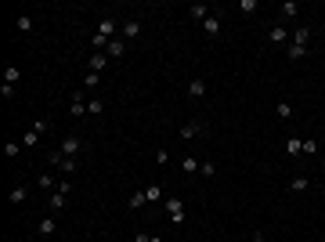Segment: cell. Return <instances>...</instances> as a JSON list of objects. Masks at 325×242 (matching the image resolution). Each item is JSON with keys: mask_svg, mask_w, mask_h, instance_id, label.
I'll list each match as a JSON object with an SVG mask.
<instances>
[{"mask_svg": "<svg viewBox=\"0 0 325 242\" xmlns=\"http://www.w3.org/2000/svg\"><path fill=\"white\" fill-rule=\"evenodd\" d=\"M278 11H282V18H293V14H297V4H293V0H286Z\"/></svg>", "mask_w": 325, "mask_h": 242, "instance_id": "obj_30", "label": "cell"}, {"mask_svg": "<svg viewBox=\"0 0 325 242\" xmlns=\"http://www.w3.org/2000/svg\"><path fill=\"white\" fill-rule=\"evenodd\" d=\"M199 174H203V177H213V174H217V163H203V166H199Z\"/></svg>", "mask_w": 325, "mask_h": 242, "instance_id": "obj_34", "label": "cell"}, {"mask_svg": "<svg viewBox=\"0 0 325 242\" xmlns=\"http://www.w3.org/2000/svg\"><path fill=\"white\" fill-rule=\"evenodd\" d=\"M36 188H40V192H47V188H58V185H54V174H40V177H36Z\"/></svg>", "mask_w": 325, "mask_h": 242, "instance_id": "obj_23", "label": "cell"}, {"mask_svg": "<svg viewBox=\"0 0 325 242\" xmlns=\"http://www.w3.org/2000/svg\"><path fill=\"white\" fill-rule=\"evenodd\" d=\"M221 25H224V14H221V11H213V14H210V18L203 22V33H206V36L213 40L217 33H221Z\"/></svg>", "mask_w": 325, "mask_h": 242, "instance_id": "obj_4", "label": "cell"}, {"mask_svg": "<svg viewBox=\"0 0 325 242\" xmlns=\"http://www.w3.org/2000/svg\"><path fill=\"white\" fill-rule=\"evenodd\" d=\"M14 25H18V33H33V29H36V22H33V14H18V22H14Z\"/></svg>", "mask_w": 325, "mask_h": 242, "instance_id": "obj_16", "label": "cell"}, {"mask_svg": "<svg viewBox=\"0 0 325 242\" xmlns=\"http://www.w3.org/2000/svg\"><path fill=\"white\" fill-rule=\"evenodd\" d=\"M123 36H127V40H137V36H141V22H137V18L123 22Z\"/></svg>", "mask_w": 325, "mask_h": 242, "instance_id": "obj_13", "label": "cell"}, {"mask_svg": "<svg viewBox=\"0 0 325 242\" xmlns=\"http://www.w3.org/2000/svg\"><path fill=\"white\" fill-rule=\"evenodd\" d=\"M98 36L112 40V36H116V18H101V22H98Z\"/></svg>", "mask_w": 325, "mask_h": 242, "instance_id": "obj_12", "label": "cell"}, {"mask_svg": "<svg viewBox=\"0 0 325 242\" xmlns=\"http://www.w3.org/2000/svg\"><path fill=\"white\" fill-rule=\"evenodd\" d=\"M253 242H268V239H264V235H260V232H257V235H253Z\"/></svg>", "mask_w": 325, "mask_h": 242, "instance_id": "obj_38", "label": "cell"}, {"mask_svg": "<svg viewBox=\"0 0 325 242\" xmlns=\"http://www.w3.org/2000/svg\"><path fill=\"white\" fill-rule=\"evenodd\" d=\"M7 199H11V206H22V203L29 199V185H14V188L7 192Z\"/></svg>", "mask_w": 325, "mask_h": 242, "instance_id": "obj_7", "label": "cell"}, {"mask_svg": "<svg viewBox=\"0 0 325 242\" xmlns=\"http://www.w3.org/2000/svg\"><path fill=\"white\" fill-rule=\"evenodd\" d=\"M40 141V130H25V138H22V148H36Z\"/></svg>", "mask_w": 325, "mask_h": 242, "instance_id": "obj_28", "label": "cell"}, {"mask_svg": "<svg viewBox=\"0 0 325 242\" xmlns=\"http://www.w3.org/2000/svg\"><path fill=\"white\" fill-rule=\"evenodd\" d=\"M199 166H203V163H199L195 156H181V170L184 174H199Z\"/></svg>", "mask_w": 325, "mask_h": 242, "instance_id": "obj_18", "label": "cell"}, {"mask_svg": "<svg viewBox=\"0 0 325 242\" xmlns=\"http://www.w3.org/2000/svg\"><path fill=\"white\" fill-rule=\"evenodd\" d=\"M188 14H192V18H195V22H206V18H210V14H213V11H210L206 4H192V7H188Z\"/></svg>", "mask_w": 325, "mask_h": 242, "instance_id": "obj_15", "label": "cell"}, {"mask_svg": "<svg viewBox=\"0 0 325 242\" xmlns=\"http://www.w3.org/2000/svg\"><path fill=\"white\" fill-rule=\"evenodd\" d=\"M188 94H192V98H206V80H203V76H192V80H188Z\"/></svg>", "mask_w": 325, "mask_h": 242, "instance_id": "obj_9", "label": "cell"}, {"mask_svg": "<svg viewBox=\"0 0 325 242\" xmlns=\"http://www.w3.org/2000/svg\"><path fill=\"white\" fill-rule=\"evenodd\" d=\"M65 199H69V195L54 192V195H51V214H58V210H65Z\"/></svg>", "mask_w": 325, "mask_h": 242, "instance_id": "obj_25", "label": "cell"}, {"mask_svg": "<svg viewBox=\"0 0 325 242\" xmlns=\"http://www.w3.org/2000/svg\"><path fill=\"white\" fill-rule=\"evenodd\" d=\"M134 242H163V239H159V235H148V232H137Z\"/></svg>", "mask_w": 325, "mask_h": 242, "instance_id": "obj_32", "label": "cell"}, {"mask_svg": "<svg viewBox=\"0 0 325 242\" xmlns=\"http://www.w3.org/2000/svg\"><path fill=\"white\" fill-rule=\"evenodd\" d=\"M289 58H293V62H304V58H307V47H304V43H289Z\"/></svg>", "mask_w": 325, "mask_h": 242, "instance_id": "obj_22", "label": "cell"}, {"mask_svg": "<svg viewBox=\"0 0 325 242\" xmlns=\"http://www.w3.org/2000/svg\"><path fill=\"white\" fill-rule=\"evenodd\" d=\"M22 152V141H7V148H4V156H18Z\"/></svg>", "mask_w": 325, "mask_h": 242, "instance_id": "obj_33", "label": "cell"}, {"mask_svg": "<svg viewBox=\"0 0 325 242\" xmlns=\"http://www.w3.org/2000/svg\"><path fill=\"white\" fill-rule=\"evenodd\" d=\"M87 112H90V116H101V112H105V101H101V98H90V101H87Z\"/></svg>", "mask_w": 325, "mask_h": 242, "instance_id": "obj_26", "label": "cell"}, {"mask_svg": "<svg viewBox=\"0 0 325 242\" xmlns=\"http://www.w3.org/2000/svg\"><path fill=\"white\" fill-rule=\"evenodd\" d=\"M58 192H61V195H69V192H72V185H69V177H61V181H58Z\"/></svg>", "mask_w": 325, "mask_h": 242, "instance_id": "obj_37", "label": "cell"}, {"mask_svg": "<svg viewBox=\"0 0 325 242\" xmlns=\"http://www.w3.org/2000/svg\"><path fill=\"white\" fill-rule=\"evenodd\" d=\"M18 76H22V69H11V65L4 69V83H11V87H14V83H18Z\"/></svg>", "mask_w": 325, "mask_h": 242, "instance_id": "obj_29", "label": "cell"}, {"mask_svg": "<svg viewBox=\"0 0 325 242\" xmlns=\"http://www.w3.org/2000/svg\"><path fill=\"white\" fill-rule=\"evenodd\" d=\"M145 203H148V199H145V188H137V192L130 195V203H127V206H130V210H141Z\"/></svg>", "mask_w": 325, "mask_h": 242, "instance_id": "obj_24", "label": "cell"}, {"mask_svg": "<svg viewBox=\"0 0 325 242\" xmlns=\"http://www.w3.org/2000/svg\"><path fill=\"white\" fill-rule=\"evenodd\" d=\"M69 112H72V116H83V112H87V94H83V90H76V94H72Z\"/></svg>", "mask_w": 325, "mask_h": 242, "instance_id": "obj_6", "label": "cell"}, {"mask_svg": "<svg viewBox=\"0 0 325 242\" xmlns=\"http://www.w3.org/2000/svg\"><path fill=\"white\" fill-rule=\"evenodd\" d=\"M98 80H101V72H87V80H83V87H98Z\"/></svg>", "mask_w": 325, "mask_h": 242, "instance_id": "obj_35", "label": "cell"}, {"mask_svg": "<svg viewBox=\"0 0 325 242\" xmlns=\"http://www.w3.org/2000/svg\"><path fill=\"white\" fill-rule=\"evenodd\" d=\"M286 152H289V156L304 152V141H300V138H286Z\"/></svg>", "mask_w": 325, "mask_h": 242, "instance_id": "obj_27", "label": "cell"}, {"mask_svg": "<svg viewBox=\"0 0 325 242\" xmlns=\"http://www.w3.org/2000/svg\"><path fill=\"white\" fill-rule=\"evenodd\" d=\"M199 134H203V123H199V119H192V123L181 127V141H192V138H199Z\"/></svg>", "mask_w": 325, "mask_h": 242, "instance_id": "obj_8", "label": "cell"}, {"mask_svg": "<svg viewBox=\"0 0 325 242\" xmlns=\"http://www.w3.org/2000/svg\"><path fill=\"white\" fill-rule=\"evenodd\" d=\"M51 166L61 174V177H69V174H76V159H69V156H61V152H54L51 156Z\"/></svg>", "mask_w": 325, "mask_h": 242, "instance_id": "obj_2", "label": "cell"}, {"mask_svg": "<svg viewBox=\"0 0 325 242\" xmlns=\"http://www.w3.org/2000/svg\"><path fill=\"white\" fill-rule=\"evenodd\" d=\"M275 116L278 119H293V105L289 101H275Z\"/></svg>", "mask_w": 325, "mask_h": 242, "instance_id": "obj_21", "label": "cell"}, {"mask_svg": "<svg viewBox=\"0 0 325 242\" xmlns=\"http://www.w3.org/2000/svg\"><path fill=\"white\" fill-rule=\"evenodd\" d=\"M156 163H159V166H166V163H170V152H166V148H159V152H156Z\"/></svg>", "mask_w": 325, "mask_h": 242, "instance_id": "obj_36", "label": "cell"}, {"mask_svg": "<svg viewBox=\"0 0 325 242\" xmlns=\"http://www.w3.org/2000/svg\"><path fill=\"white\" fill-rule=\"evenodd\" d=\"M268 43L271 47H289V29L286 25H271L268 29Z\"/></svg>", "mask_w": 325, "mask_h": 242, "instance_id": "obj_3", "label": "cell"}, {"mask_svg": "<svg viewBox=\"0 0 325 242\" xmlns=\"http://www.w3.org/2000/svg\"><path fill=\"white\" fill-rule=\"evenodd\" d=\"M307 188H311V181H307L304 174H297V177L289 181V192H307Z\"/></svg>", "mask_w": 325, "mask_h": 242, "instance_id": "obj_20", "label": "cell"}, {"mask_svg": "<svg viewBox=\"0 0 325 242\" xmlns=\"http://www.w3.org/2000/svg\"><path fill=\"white\" fill-rule=\"evenodd\" d=\"M307 40H311V25H297V33H289V43H304L307 47Z\"/></svg>", "mask_w": 325, "mask_h": 242, "instance_id": "obj_11", "label": "cell"}, {"mask_svg": "<svg viewBox=\"0 0 325 242\" xmlns=\"http://www.w3.org/2000/svg\"><path fill=\"white\" fill-rule=\"evenodd\" d=\"M145 199L148 203H163L166 195H163V185H145Z\"/></svg>", "mask_w": 325, "mask_h": 242, "instance_id": "obj_14", "label": "cell"}, {"mask_svg": "<svg viewBox=\"0 0 325 242\" xmlns=\"http://www.w3.org/2000/svg\"><path fill=\"white\" fill-rule=\"evenodd\" d=\"M54 228H58V221H54V217H40V224H36V232H40V235H54Z\"/></svg>", "mask_w": 325, "mask_h": 242, "instance_id": "obj_19", "label": "cell"}, {"mask_svg": "<svg viewBox=\"0 0 325 242\" xmlns=\"http://www.w3.org/2000/svg\"><path fill=\"white\" fill-rule=\"evenodd\" d=\"M123 51H127V40L119 36V40H112V43H108V51H105V54H108V58H123Z\"/></svg>", "mask_w": 325, "mask_h": 242, "instance_id": "obj_17", "label": "cell"}, {"mask_svg": "<svg viewBox=\"0 0 325 242\" xmlns=\"http://www.w3.org/2000/svg\"><path fill=\"white\" fill-rule=\"evenodd\" d=\"M166 214H170V221H174V224H184V203L177 199V195H166Z\"/></svg>", "mask_w": 325, "mask_h": 242, "instance_id": "obj_1", "label": "cell"}, {"mask_svg": "<svg viewBox=\"0 0 325 242\" xmlns=\"http://www.w3.org/2000/svg\"><path fill=\"white\" fill-rule=\"evenodd\" d=\"M108 62H112V58H108L105 51H94V54H90V72H101Z\"/></svg>", "mask_w": 325, "mask_h": 242, "instance_id": "obj_10", "label": "cell"}, {"mask_svg": "<svg viewBox=\"0 0 325 242\" xmlns=\"http://www.w3.org/2000/svg\"><path fill=\"white\" fill-rule=\"evenodd\" d=\"M80 148H83V138H76V134H69V138H65V141H61V148H58V152L72 159L76 152H80Z\"/></svg>", "mask_w": 325, "mask_h": 242, "instance_id": "obj_5", "label": "cell"}, {"mask_svg": "<svg viewBox=\"0 0 325 242\" xmlns=\"http://www.w3.org/2000/svg\"><path fill=\"white\" fill-rule=\"evenodd\" d=\"M239 11H242V14H257V0H242Z\"/></svg>", "mask_w": 325, "mask_h": 242, "instance_id": "obj_31", "label": "cell"}]
</instances>
